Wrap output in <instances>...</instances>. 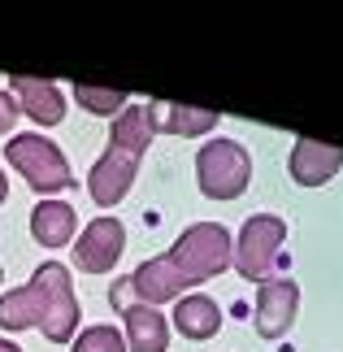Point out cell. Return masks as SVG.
I'll return each mask as SVG.
<instances>
[{"label":"cell","mask_w":343,"mask_h":352,"mask_svg":"<svg viewBox=\"0 0 343 352\" xmlns=\"http://www.w3.org/2000/svg\"><path fill=\"white\" fill-rule=\"evenodd\" d=\"M166 256L183 270V278L191 283V287H196V283L222 274V270L230 265V256H235V239H230V231L222 222H196V226H187V231L178 235V243Z\"/></svg>","instance_id":"1"},{"label":"cell","mask_w":343,"mask_h":352,"mask_svg":"<svg viewBox=\"0 0 343 352\" xmlns=\"http://www.w3.org/2000/svg\"><path fill=\"white\" fill-rule=\"evenodd\" d=\"M196 183L209 200H235L252 183V157L235 140H209L196 153Z\"/></svg>","instance_id":"2"},{"label":"cell","mask_w":343,"mask_h":352,"mask_svg":"<svg viewBox=\"0 0 343 352\" xmlns=\"http://www.w3.org/2000/svg\"><path fill=\"white\" fill-rule=\"evenodd\" d=\"M5 157L35 192H65L74 183V170L65 161V153L44 135H13L5 144Z\"/></svg>","instance_id":"3"},{"label":"cell","mask_w":343,"mask_h":352,"mask_svg":"<svg viewBox=\"0 0 343 352\" xmlns=\"http://www.w3.org/2000/svg\"><path fill=\"white\" fill-rule=\"evenodd\" d=\"M283 243H287V222L274 218V213H256V218L243 222V231L235 239V270L243 278H252L256 287L274 274V265H278L283 256Z\"/></svg>","instance_id":"4"},{"label":"cell","mask_w":343,"mask_h":352,"mask_svg":"<svg viewBox=\"0 0 343 352\" xmlns=\"http://www.w3.org/2000/svg\"><path fill=\"white\" fill-rule=\"evenodd\" d=\"M31 283L44 292V322H39V331H44L52 344H70L78 318H83L78 296H74V283H70V270H65L61 261H44L31 274Z\"/></svg>","instance_id":"5"},{"label":"cell","mask_w":343,"mask_h":352,"mask_svg":"<svg viewBox=\"0 0 343 352\" xmlns=\"http://www.w3.org/2000/svg\"><path fill=\"white\" fill-rule=\"evenodd\" d=\"M122 248H126V226L118 218H96L83 226V235L74 239V265L83 274H109L122 261Z\"/></svg>","instance_id":"6"},{"label":"cell","mask_w":343,"mask_h":352,"mask_svg":"<svg viewBox=\"0 0 343 352\" xmlns=\"http://www.w3.org/2000/svg\"><path fill=\"white\" fill-rule=\"evenodd\" d=\"M296 309H300V287L291 278H265L256 287V335L261 340H283L296 322Z\"/></svg>","instance_id":"7"},{"label":"cell","mask_w":343,"mask_h":352,"mask_svg":"<svg viewBox=\"0 0 343 352\" xmlns=\"http://www.w3.org/2000/svg\"><path fill=\"white\" fill-rule=\"evenodd\" d=\"M135 170H140V157H131L126 148H113V144H109L104 153H100V161L91 166V174H87V192H91V200H96L100 209H113L118 200L131 192Z\"/></svg>","instance_id":"8"},{"label":"cell","mask_w":343,"mask_h":352,"mask_svg":"<svg viewBox=\"0 0 343 352\" xmlns=\"http://www.w3.org/2000/svg\"><path fill=\"white\" fill-rule=\"evenodd\" d=\"M131 283V296H140V305H170V300H183V292L191 283L183 278V270H178L170 256H153V261H144L135 274L126 278Z\"/></svg>","instance_id":"9"},{"label":"cell","mask_w":343,"mask_h":352,"mask_svg":"<svg viewBox=\"0 0 343 352\" xmlns=\"http://www.w3.org/2000/svg\"><path fill=\"white\" fill-rule=\"evenodd\" d=\"M13 100H18V109L39 122V126H61L65 122V100H61V91L52 78H31V74H13Z\"/></svg>","instance_id":"10"},{"label":"cell","mask_w":343,"mask_h":352,"mask_svg":"<svg viewBox=\"0 0 343 352\" xmlns=\"http://www.w3.org/2000/svg\"><path fill=\"white\" fill-rule=\"evenodd\" d=\"M343 166V148L339 144H318V140H296L291 148V161H287V170H291V179L300 187H322L331 183Z\"/></svg>","instance_id":"11"},{"label":"cell","mask_w":343,"mask_h":352,"mask_svg":"<svg viewBox=\"0 0 343 352\" xmlns=\"http://www.w3.org/2000/svg\"><path fill=\"white\" fill-rule=\"evenodd\" d=\"M118 314H122V322H126V340H131L135 352H166L170 348V322L161 318V309L126 300Z\"/></svg>","instance_id":"12"},{"label":"cell","mask_w":343,"mask_h":352,"mask_svg":"<svg viewBox=\"0 0 343 352\" xmlns=\"http://www.w3.org/2000/svg\"><path fill=\"white\" fill-rule=\"evenodd\" d=\"M148 118H153V131L178 135V140L209 135L217 126V113L213 109H191V104H174V100H153V104H148Z\"/></svg>","instance_id":"13"},{"label":"cell","mask_w":343,"mask_h":352,"mask_svg":"<svg viewBox=\"0 0 343 352\" xmlns=\"http://www.w3.org/2000/svg\"><path fill=\"white\" fill-rule=\"evenodd\" d=\"M74 226H78V213L65 200H39L31 209V235L44 248H65L74 239Z\"/></svg>","instance_id":"14"},{"label":"cell","mask_w":343,"mask_h":352,"mask_svg":"<svg viewBox=\"0 0 343 352\" xmlns=\"http://www.w3.org/2000/svg\"><path fill=\"white\" fill-rule=\"evenodd\" d=\"M174 327L183 340H213L217 327H222V309L209 296H183L174 309Z\"/></svg>","instance_id":"15"},{"label":"cell","mask_w":343,"mask_h":352,"mask_svg":"<svg viewBox=\"0 0 343 352\" xmlns=\"http://www.w3.org/2000/svg\"><path fill=\"white\" fill-rule=\"evenodd\" d=\"M39 322H44V292L35 283L0 296V327L5 331H31Z\"/></svg>","instance_id":"16"},{"label":"cell","mask_w":343,"mask_h":352,"mask_svg":"<svg viewBox=\"0 0 343 352\" xmlns=\"http://www.w3.org/2000/svg\"><path fill=\"white\" fill-rule=\"evenodd\" d=\"M153 118H148V104H126L118 118H113V135H109V144L113 148H126L131 157H144L148 144H153Z\"/></svg>","instance_id":"17"},{"label":"cell","mask_w":343,"mask_h":352,"mask_svg":"<svg viewBox=\"0 0 343 352\" xmlns=\"http://www.w3.org/2000/svg\"><path fill=\"white\" fill-rule=\"evenodd\" d=\"M74 100L83 104V109H91V113H100V118H118L122 109H126V96L122 91H104V87H87V83H78L74 87Z\"/></svg>","instance_id":"18"},{"label":"cell","mask_w":343,"mask_h":352,"mask_svg":"<svg viewBox=\"0 0 343 352\" xmlns=\"http://www.w3.org/2000/svg\"><path fill=\"white\" fill-rule=\"evenodd\" d=\"M70 352H126V340H122L118 327L100 322V327H87L83 335H78Z\"/></svg>","instance_id":"19"},{"label":"cell","mask_w":343,"mask_h":352,"mask_svg":"<svg viewBox=\"0 0 343 352\" xmlns=\"http://www.w3.org/2000/svg\"><path fill=\"white\" fill-rule=\"evenodd\" d=\"M18 118H22V109H18V100H13V91L0 87V135L13 131V122H18Z\"/></svg>","instance_id":"20"},{"label":"cell","mask_w":343,"mask_h":352,"mask_svg":"<svg viewBox=\"0 0 343 352\" xmlns=\"http://www.w3.org/2000/svg\"><path fill=\"white\" fill-rule=\"evenodd\" d=\"M5 196H9V179H5V170H0V205H5Z\"/></svg>","instance_id":"21"},{"label":"cell","mask_w":343,"mask_h":352,"mask_svg":"<svg viewBox=\"0 0 343 352\" xmlns=\"http://www.w3.org/2000/svg\"><path fill=\"white\" fill-rule=\"evenodd\" d=\"M0 352H22V348L13 344V340H0Z\"/></svg>","instance_id":"22"},{"label":"cell","mask_w":343,"mask_h":352,"mask_svg":"<svg viewBox=\"0 0 343 352\" xmlns=\"http://www.w3.org/2000/svg\"><path fill=\"white\" fill-rule=\"evenodd\" d=\"M0 278H5V265H0Z\"/></svg>","instance_id":"23"}]
</instances>
